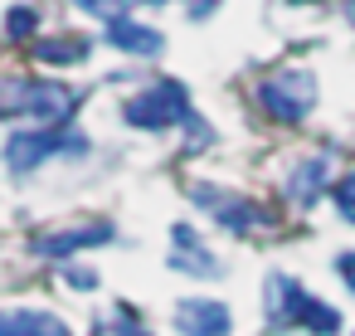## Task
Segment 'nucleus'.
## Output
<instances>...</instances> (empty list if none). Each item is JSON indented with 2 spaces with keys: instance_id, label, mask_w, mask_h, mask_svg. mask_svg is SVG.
<instances>
[{
  "instance_id": "1",
  "label": "nucleus",
  "mask_w": 355,
  "mask_h": 336,
  "mask_svg": "<svg viewBox=\"0 0 355 336\" xmlns=\"http://www.w3.org/2000/svg\"><path fill=\"white\" fill-rule=\"evenodd\" d=\"M78 108V93L49 78H10L0 83V117H30L35 127H59Z\"/></svg>"
},
{
  "instance_id": "2",
  "label": "nucleus",
  "mask_w": 355,
  "mask_h": 336,
  "mask_svg": "<svg viewBox=\"0 0 355 336\" xmlns=\"http://www.w3.org/2000/svg\"><path fill=\"white\" fill-rule=\"evenodd\" d=\"M268 321L272 326H306V331H316V336H331V331H340V312L336 307H326L321 297H311L302 283H292V278H268Z\"/></svg>"
},
{
  "instance_id": "3",
  "label": "nucleus",
  "mask_w": 355,
  "mask_h": 336,
  "mask_svg": "<svg viewBox=\"0 0 355 336\" xmlns=\"http://www.w3.org/2000/svg\"><path fill=\"white\" fill-rule=\"evenodd\" d=\"M83 151H88V137L73 132V127H64V122L59 127H30V132H15L6 142L10 171H35L49 156H83Z\"/></svg>"
},
{
  "instance_id": "4",
  "label": "nucleus",
  "mask_w": 355,
  "mask_h": 336,
  "mask_svg": "<svg viewBox=\"0 0 355 336\" xmlns=\"http://www.w3.org/2000/svg\"><path fill=\"white\" fill-rule=\"evenodd\" d=\"M122 117H127L132 127H146V132L180 127V122H190V93H185V83H175V78H161L156 88L137 93V98L122 108Z\"/></svg>"
},
{
  "instance_id": "5",
  "label": "nucleus",
  "mask_w": 355,
  "mask_h": 336,
  "mask_svg": "<svg viewBox=\"0 0 355 336\" xmlns=\"http://www.w3.org/2000/svg\"><path fill=\"white\" fill-rule=\"evenodd\" d=\"M316 103V78L306 69H282L258 83V108L277 122H302Z\"/></svg>"
},
{
  "instance_id": "6",
  "label": "nucleus",
  "mask_w": 355,
  "mask_h": 336,
  "mask_svg": "<svg viewBox=\"0 0 355 336\" xmlns=\"http://www.w3.org/2000/svg\"><path fill=\"white\" fill-rule=\"evenodd\" d=\"M195 200L200 205H209L214 210V219L224 224V229H234V234H248V229H258L268 215H263V205H253V200H239V195H219V190H209V185H195Z\"/></svg>"
},
{
  "instance_id": "7",
  "label": "nucleus",
  "mask_w": 355,
  "mask_h": 336,
  "mask_svg": "<svg viewBox=\"0 0 355 336\" xmlns=\"http://www.w3.org/2000/svg\"><path fill=\"white\" fill-rule=\"evenodd\" d=\"M175 326L185 336H229V307L224 302H209V297H190L175 307Z\"/></svg>"
},
{
  "instance_id": "8",
  "label": "nucleus",
  "mask_w": 355,
  "mask_h": 336,
  "mask_svg": "<svg viewBox=\"0 0 355 336\" xmlns=\"http://www.w3.org/2000/svg\"><path fill=\"white\" fill-rule=\"evenodd\" d=\"M112 239V224L98 219V224H78V229H59V234H40L35 239V253L44 258H69L78 249H93V244H107Z\"/></svg>"
},
{
  "instance_id": "9",
  "label": "nucleus",
  "mask_w": 355,
  "mask_h": 336,
  "mask_svg": "<svg viewBox=\"0 0 355 336\" xmlns=\"http://www.w3.org/2000/svg\"><path fill=\"white\" fill-rule=\"evenodd\" d=\"M0 336H73V331H69V321H59L54 312L10 307V312H0Z\"/></svg>"
},
{
  "instance_id": "10",
  "label": "nucleus",
  "mask_w": 355,
  "mask_h": 336,
  "mask_svg": "<svg viewBox=\"0 0 355 336\" xmlns=\"http://www.w3.org/2000/svg\"><path fill=\"white\" fill-rule=\"evenodd\" d=\"M171 239H175V268H185V273H195V278H219V263H214V253L195 239V229L190 224H175L171 229Z\"/></svg>"
},
{
  "instance_id": "11",
  "label": "nucleus",
  "mask_w": 355,
  "mask_h": 336,
  "mask_svg": "<svg viewBox=\"0 0 355 336\" xmlns=\"http://www.w3.org/2000/svg\"><path fill=\"white\" fill-rule=\"evenodd\" d=\"M103 35H107V44H117V49H127V54H161V35L156 30H146V25H137V20H127V15H117V20H103Z\"/></svg>"
},
{
  "instance_id": "12",
  "label": "nucleus",
  "mask_w": 355,
  "mask_h": 336,
  "mask_svg": "<svg viewBox=\"0 0 355 336\" xmlns=\"http://www.w3.org/2000/svg\"><path fill=\"white\" fill-rule=\"evenodd\" d=\"M326 171H331V166H326V156H311L306 166H297V171H292V180H287V195H292V200L306 210V205L321 195V185H326Z\"/></svg>"
},
{
  "instance_id": "13",
  "label": "nucleus",
  "mask_w": 355,
  "mask_h": 336,
  "mask_svg": "<svg viewBox=\"0 0 355 336\" xmlns=\"http://www.w3.org/2000/svg\"><path fill=\"white\" fill-rule=\"evenodd\" d=\"M88 54V40L83 35H59V40H40L35 44V59L40 64H78Z\"/></svg>"
},
{
  "instance_id": "14",
  "label": "nucleus",
  "mask_w": 355,
  "mask_h": 336,
  "mask_svg": "<svg viewBox=\"0 0 355 336\" xmlns=\"http://www.w3.org/2000/svg\"><path fill=\"white\" fill-rule=\"evenodd\" d=\"M93 336H151L141 321H137V312H127V307H117L112 317H103L98 326H93Z\"/></svg>"
},
{
  "instance_id": "15",
  "label": "nucleus",
  "mask_w": 355,
  "mask_h": 336,
  "mask_svg": "<svg viewBox=\"0 0 355 336\" xmlns=\"http://www.w3.org/2000/svg\"><path fill=\"white\" fill-rule=\"evenodd\" d=\"M35 25H40V15H35V10H25V6H15V10L6 15V35H10V40H30V35H35Z\"/></svg>"
},
{
  "instance_id": "16",
  "label": "nucleus",
  "mask_w": 355,
  "mask_h": 336,
  "mask_svg": "<svg viewBox=\"0 0 355 336\" xmlns=\"http://www.w3.org/2000/svg\"><path fill=\"white\" fill-rule=\"evenodd\" d=\"M331 195H336L340 219H350V224H355V171H350V176H340V180L331 185Z\"/></svg>"
},
{
  "instance_id": "17",
  "label": "nucleus",
  "mask_w": 355,
  "mask_h": 336,
  "mask_svg": "<svg viewBox=\"0 0 355 336\" xmlns=\"http://www.w3.org/2000/svg\"><path fill=\"white\" fill-rule=\"evenodd\" d=\"M78 6H83L88 15H98V20H117L127 0H78Z\"/></svg>"
},
{
  "instance_id": "18",
  "label": "nucleus",
  "mask_w": 355,
  "mask_h": 336,
  "mask_svg": "<svg viewBox=\"0 0 355 336\" xmlns=\"http://www.w3.org/2000/svg\"><path fill=\"white\" fill-rule=\"evenodd\" d=\"M336 268H340V278H345V287L355 292V253H340V258H336Z\"/></svg>"
},
{
  "instance_id": "19",
  "label": "nucleus",
  "mask_w": 355,
  "mask_h": 336,
  "mask_svg": "<svg viewBox=\"0 0 355 336\" xmlns=\"http://www.w3.org/2000/svg\"><path fill=\"white\" fill-rule=\"evenodd\" d=\"M214 6H219V0H190V20H205Z\"/></svg>"
},
{
  "instance_id": "20",
  "label": "nucleus",
  "mask_w": 355,
  "mask_h": 336,
  "mask_svg": "<svg viewBox=\"0 0 355 336\" xmlns=\"http://www.w3.org/2000/svg\"><path fill=\"white\" fill-rule=\"evenodd\" d=\"M141 6H166V0H141Z\"/></svg>"
},
{
  "instance_id": "21",
  "label": "nucleus",
  "mask_w": 355,
  "mask_h": 336,
  "mask_svg": "<svg viewBox=\"0 0 355 336\" xmlns=\"http://www.w3.org/2000/svg\"><path fill=\"white\" fill-rule=\"evenodd\" d=\"M350 20H355V0H350Z\"/></svg>"
},
{
  "instance_id": "22",
  "label": "nucleus",
  "mask_w": 355,
  "mask_h": 336,
  "mask_svg": "<svg viewBox=\"0 0 355 336\" xmlns=\"http://www.w3.org/2000/svg\"><path fill=\"white\" fill-rule=\"evenodd\" d=\"M302 6H311V0H302Z\"/></svg>"
}]
</instances>
